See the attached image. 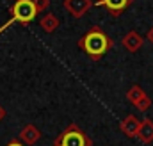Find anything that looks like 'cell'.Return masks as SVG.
I'll return each instance as SVG.
<instances>
[{"instance_id":"5","label":"cell","mask_w":153,"mask_h":146,"mask_svg":"<svg viewBox=\"0 0 153 146\" xmlns=\"http://www.w3.org/2000/svg\"><path fill=\"white\" fill-rule=\"evenodd\" d=\"M62 5L73 18H82L93 7V2L91 0H64Z\"/></svg>"},{"instance_id":"2","label":"cell","mask_w":153,"mask_h":146,"mask_svg":"<svg viewBox=\"0 0 153 146\" xmlns=\"http://www.w3.org/2000/svg\"><path fill=\"white\" fill-rule=\"evenodd\" d=\"M38 11L32 0H14L13 7H11V20L7 23H4V27L0 29V34L4 31H7L13 23H30L36 18Z\"/></svg>"},{"instance_id":"10","label":"cell","mask_w":153,"mask_h":146,"mask_svg":"<svg viewBox=\"0 0 153 146\" xmlns=\"http://www.w3.org/2000/svg\"><path fill=\"white\" fill-rule=\"evenodd\" d=\"M141 143H144V145H150L153 143V119L150 118H146V119H143L141 121V127H139V130H137V136H135Z\"/></svg>"},{"instance_id":"14","label":"cell","mask_w":153,"mask_h":146,"mask_svg":"<svg viewBox=\"0 0 153 146\" xmlns=\"http://www.w3.org/2000/svg\"><path fill=\"white\" fill-rule=\"evenodd\" d=\"M4 118H5V109L0 105V121H4Z\"/></svg>"},{"instance_id":"11","label":"cell","mask_w":153,"mask_h":146,"mask_svg":"<svg viewBox=\"0 0 153 146\" xmlns=\"http://www.w3.org/2000/svg\"><path fill=\"white\" fill-rule=\"evenodd\" d=\"M39 25H41V29H43L45 32H53V31L59 27V18H57L55 14H52V13H46V14L41 18Z\"/></svg>"},{"instance_id":"9","label":"cell","mask_w":153,"mask_h":146,"mask_svg":"<svg viewBox=\"0 0 153 146\" xmlns=\"http://www.w3.org/2000/svg\"><path fill=\"white\" fill-rule=\"evenodd\" d=\"M139 127H141V121H139L134 114H128V116H126V118H123V119H121V123H119L121 132H123L125 136H128V137H135V136H137Z\"/></svg>"},{"instance_id":"7","label":"cell","mask_w":153,"mask_h":146,"mask_svg":"<svg viewBox=\"0 0 153 146\" xmlns=\"http://www.w3.org/2000/svg\"><path fill=\"white\" fill-rule=\"evenodd\" d=\"M18 137H20V141H22L23 145L34 146L39 139H41V132H39V128L36 125L29 123V125H25V127L20 130V136H18Z\"/></svg>"},{"instance_id":"1","label":"cell","mask_w":153,"mask_h":146,"mask_svg":"<svg viewBox=\"0 0 153 146\" xmlns=\"http://www.w3.org/2000/svg\"><path fill=\"white\" fill-rule=\"evenodd\" d=\"M78 48L84 50L85 55H89L93 61H98L112 48V39L107 36L100 27H93L80 37Z\"/></svg>"},{"instance_id":"13","label":"cell","mask_w":153,"mask_h":146,"mask_svg":"<svg viewBox=\"0 0 153 146\" xmlns=\"http://www.w3.org/2000/svg\"><path fill=\"white\" fill-rule=\"evenodd\" d=\"M5 146H27V145H23L22 141H11V143H7Z\"/></svg>"},{"instance_id":"15","label":"cell","mask_w":153,"mask_h":146,"mask_svg":"<svg viewBox=\"0 0 153 146\" xmlns=\"http://www.w3.org/2000/svg\"><path fill=\"white\" fill-rule=\"evenodd\" d=\"M148 41H152L153 43V27L150 29V32H148Z\"/></svg>"},{"instance_id":"8","label":"cell","mask_w":153,"mask_h":146,"mask_svg":"<svg viewBox=\"0 0 153 146\" xmlns=\"http://www.w3.org/2000/svg\"><path fill=\"white\" fill-rule=\"evenodd\" d=\"M121 43H123V46L128 50V52H137V50H141V46H143V43H144V37L141 36L137 31H130V32H126L123 39H121Z\"/></svg>"},{"instance_id":"6","label":"cell","mask_w":153,"mask_h":146,"mask_svg":"<svg viewBox=\"0 0 153 146\" xmlns=\"http://www.w3.org/2000/svg\"><path fill=\"white\" fill-rule=\"evenodd\" d=\"M134 4V0H96L94 5H102L105 7L112 16H119L121 13H125L130 5Z\"/></svg>"},{"instance_id":"12","label":"cell","mask_w":153,"mask_h":146,"mask_svg":"<svg viewBox=\"0 0 153 146\" xmlns=\"http://www.w3.org/2000/svg\"><path fill=\"white\" fill-rule=\"evenodd\" d=\"M32 2H34L38 13H45L48 9V5H50V0H32Z\"/></svg>"},{"instance_id":"4","label":"cell","mask_w":153,"mask_h":146,"mask_svg":"<svg viewBox=\"0 0 153 146\" xmlns=\"http://www.w3.org/2000/svg\"><path fill=\"white\" fill-rule=\"evenodd\" d=\"M126 98H128V102L135 107V109H139L141 112H146V110L152 107V98L144 93V89L141 87V86H137V84H134L128 91H126Z\"/></svg>"},{"instance_id":"3","label":"cell","mask_w":153,"mask_h":146,"mask_svg":"<svg viewBox=\"0 0 153 146\" xmlns=\"http://www.w3.org/2000/svg\"><path fill=\"white\" fill-rule=\"evenodd\" d=\"M52 146H93V141L78 125L71 123L64 128V132L53 141Z\"/></svg>"}]
</instances>
